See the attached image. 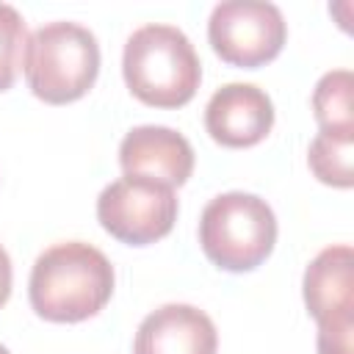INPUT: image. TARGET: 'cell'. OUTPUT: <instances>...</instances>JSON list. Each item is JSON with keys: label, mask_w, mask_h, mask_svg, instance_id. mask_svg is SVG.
<instances>
[{"label": "cell", "mask_w": 354, "mask_h": 354, "mask_svg": "<svg viewBox=\"0 0 354 354\" xmlns=\"http://www.w3.org/2000/svg\"><path fill=\"white\" fill-rule=\"evenodd\" d=\"M113 293V266L91 243L66 241L33 263L28 296L36 315L53 324H77L97 315Z\"/></svg>", "instance_id": "1"}, {"label": "cell", "mask_w": 354, "mask_h": 354, "mask_svg": "<svg viewBox=\"0 0 354 354\" xmlns=\"http://www.w3.org/2000/svg\"><path fill=\"white\" fill-rule=\"evenodd\" d=\"M122 75L136 100L152 108H180L202 83V64L191 39L174 25L133 30L122 55Z\"/></svg>", "instance_id": "2"}, {"label": "cell", "mask_w": 354, "mask_h": 354, "mask_svg": "<svg viewBox=\"0 0 354 354\" xmlns=\"http://www.w3.org/2000/svg\"><path fill=\"white\" fill-rule=\"evenodd\" d=\"M25 80L47 105L80 100L100 75V44L77 22H47L28 36Z\"/></svg>", "instance_id": "3"}, {"label": "cell", "mask_w": 354, "mask_h": 354, "mask_svg": "<svg viewBox=\"0 0 354 354\" xmlns=\"http://www.w3.org/2000/svg\"><path fill=\"white\" fill-rule=\"evenodd\" d=\"M277 243V216L254 194L230 191L210 199L199 218L205 257L232 274L257 268Z\"/></svg>", "instance_id": "4"}, {"label": "cell", "mask_w": 354, "mask_h": 354, "mask_svg": "<svg viewBox=\"0 0 354 354\" xmlns=\"http://www.w3.org/2000/svg\"><path fill=\"white\" fill-rule=\"evenodd\" d=\"M213 53L241 69H257L274 61L288 39L282 11L266 0H227L218 3L207 22Z\"/></svg>", "instance_id": "5"}, {"label": "cell", "mask_w": 354, "mask_h": 354, "mask_svg": "<svg viewBox=\"0 0 354 354\" xmlns=\"http://www.w3.org/2000/svg\"><path fill=\"white\" fill-rule=\"evenodd\" d=\"M97 218L116 241L147 246L171 232L177 221V196L169 185L124 174L97 196Z\"/></svg>", "instance_id": "6"}, {"label": "cell", "mask_w": 354, "mask_h": 354, "mask_svg": "<svg viewBox=\"0 0 354 354\" xmlns=\"http://www.w3.org/2000/svg\"><path fill=\"white\" fill-rule=\"evenodd\" d=\"M205 127L221 147H254L274 127L271 97L252 83H227L213 91L205 108Z\"/></svg>", "instance_id": "7"}, {"label": "cell", "mask_w": 354, "mask_h": 354, "mask_svg": "<svg viewBox=\"0 0 354 354\" xmlns=\"http://www.w3.org/2000/svg\"><path fill=\"white\" fill-rule=\"evenodd\" d=\"M119 166L127 177H144L177 188L194 171V149L188 138L171 127L141 124L122 138Z\"/></svg>", "instance_id": "8"}, {"label": "cell", "mask_w": 354, "mask_h": 354, "mask_svg": "<svg viewBox=\"0 0 354 354\" xmlns=\"http://www.w3.org/2000/svg\"><path fill=\"white\" fill-rule=\"evenodd\" d=\"M216 326L194 304H163L152 310L133 340V354H216Z\"/></svg>", "instance_id": "9"}, {"label": "cell", "mask_w": 354, "mask_h": 354, "mask_svg": "<svg viewBox=\"0 0 354 354\" xmlns=\"http://www.w3.org/2000/svg\"><path fill=\"white\" fill-rule=\"evenodd\" d=\"M307 313L321 324L337 315H354V252L348 243L326 246L313 257L301 282Z\"/></svg>", "instance_id": "10"}, {"label": "cell", "mask_w": 354, "mask_h": 354, "mask_svg": "<svg viewBox=\"0 0 354 354\" xmlns=\"http://www.w3.org/2000/svg\"><path fill=\"white\" fill-rule=\"evenodd\" d=\"M354 75L348 69L326 72L313 91V113L321 130L329 133H354V111H351Z\"/></svg>", "instance_id": "11"}, {"label": "cell", "mask_w": 354, "mask_h": 354, "mask_svg": "<svg viewBox=\"0 0 354 354\" xmlns=\"http://www.w3.org/2000/svg\"><path fill=\"white\" fill-rule=\"evenodd\" d=\"M354 133H329L318 130L310 141L307 163L313 174L332 188H351L354 185Z\"/></svg>", "instance_id": "12"}, {"label": "cell", "mask_w": 354, "mask_h": 354, "mask_svg": "<svg viewBox=\"0 0 354 354\" xmlns=\"http://www.w3.org/2000/svg\"><path fill=\"white\" fill-rule=\"evenodd\" d=\"M25 47H28V30L22 14L0 3V91H8L19 75V66L25 64Z\"/></svg>", "instance_id": "13"}, {"label": "cell", "mask_w": 354, "mask_h": 354, "mask_svg": "<svg viewBox=\"0 0 354 354\" xmlns=\"http://www.w3.org/2000/svg\"><path fill=\"white\" fill-rule=\"evenodd\" d=\"M318 354H354V315H337L318 324Z\"/></svg>", "instance_id": "14"}, {"label": "cell", "mask_w": 354, "mask_h": 354, "mask_svg": "<svg viewBox=\"0 0 354 354\" xmlns=\"http://www.w3.org/2000/svg\"><path fill=\"white\" fill-rule=\"evenodd\" d=\"M11 279H14V271H11V257L8 252L0 246V307L8 301L11 296Z\"/></svg>", "instance_id": "15"}, {"label": "cell", "mask_w": 354, "mask_h": 354, "mask_svg": "<svg viewBox=\"0 0 354 354\" xmlns=\"http://www.w3.org/2000/svg\"><path fill=\"white\" fill-rule=\"evenodd\" d=\"M0 354H8V348H6V346H0Z\"/></svg>", "instance_id": "16"}]
</instances>
